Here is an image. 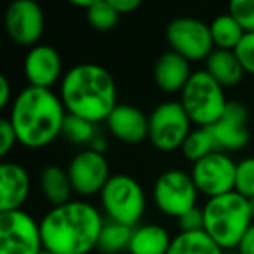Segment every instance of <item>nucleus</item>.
<instances>
[{
  "mask_svg": "<svg viewBox=\"0 0 254 254\" xmlns=\"http://www.w3.org/2000/svg\"><path fill=\"white\" fill-rule=\"evenodd\" d=\"M228 12L246 33H254V0H232Z\"/></svg>",
  "mask_w": 254,
  "mask_h": 254,
  "instance_id": "nucleus-29",
  "label": "nucleus"
},
{
  "mask_svg": "<svg viewBox=\"0 0 254 254\" xmlns=\"http://www.w3.org/2000/svg\"><path fill=\"white\" fill-rule=\"evenodd\" d=\"M249 207H251V214H253V219H254V198H249Z\"/></svg>",
  "mask_w": 254,
  "mask_h": 254,
  "instance_id": "nucleus-37",
  "label": "nucleus"
},
{
  "mask_svg": "<svg viewBox=\"0 0 254 254\" xmlns=\"http://www.w3.org/2000/svg\"><path fill=\"white\" fill-rule=\"evenodd\" d=\"M166 254H223V249L204 232H178Z\"/></svg>",
  "mask_w": 254,
  "mask_h": 254,
  "instance_id": "nucleus-22",
  "label": "nucleus"
},
{
  "mask_svg": "<svg viewBox=\"0 0 254 254\" xmlns=\"http://www.w3.org/2000/svg\"><path fill=\"white\" fill-rule=\"evenodd\" d=\"M61 136L66 141L73 143V145L84 146V145H91L92 139L98 136V132H96V124L68 113L66 119H64Z\"/></svg>",
  "mask_w": 254,
  "mask_h": 254,
  "instance_id": "nucleus-26",
  "label": "nucleus"
},
{
  "mask_svg": "<svg viewBox=\"0 0 254 254\" xmlns=\"http://www.w3.org/2000/svg\"><path fill=\"white\" fill-rule=\"evenodd\" d=\"M235 54L239 58L246 73L254 75V33H246L239 46L235 47Z\"/></svg>",
  "mask_w": 254,
  "mask_h": 254,
  "instance_id": "nucleus-30",
  "label": "nucleus"
},
{
  "mask_svg": "<svg viewBox=\"0 0 254 254\" xmlns=\"http://www.w3.org/2000/svg\"><path fill=\"white\" fill-rule=\"evenodd\" d=\"M204 63V70L225 89L235 87L237 84H240L244 73H246L235 51L214 49Z\"/></svg>",
  "mask_w": 254,
  "mask_h": 254,
  "instance_id": "nucleus-21",
  "label": "nucleus"
},
{
  "mask_svg": "<svg viewBox=\"0 0 254 254\" xmlns=\"http://www.w3.org/2000/svg\"><path fill=\"white\" fill-rule=\"evenodd\" d=\"M40 254H53V253H49V251H46V249H44V251H42V253H40Z\"/></svg>",
  "mask_w": 254,
  "mask_h": 254,
  "instance_id": "nucleus-38",
  "label": "nucleus"
},
{
  "mask_svg": "<svg viewBox=\"0 0 254 254\" xmlns=\"http://www.w3.org/2000/svg\"><path fill=\"white\" fill-rule=\"evenodd\" d=\"M12 92H11V82L5 75L0 77V108H7L12 103Z\"/></svg>",
  "mask_w": 254,
  "mask_h": 254,
  "instance_id": "nucleus-33",
  "label": "nucleus"
},
{
  "mask_svg": "<svg viewBox=\"0 0 254 254\" xmlns=\"http://www.w3.org/2000/svg\"><path fill=\"white\" fill-rule=\"evenodd\" d=\"M73 191L82 198L99 195L108 180L110 164L103 153H98L91 148H84L71 157L66 166Z\"/></svg>",
  "mask_w": 254,
  "mask_h": 254,
  "instance_id": "nucleus-12",
  "label": "nucleus"
},
{
  "mask_svg": "<svg viewBox=\"0 0 254 254\" xmlns=\"http://www.w3.org/2000/svg\"><path fill=\"white\" fill-rule=\"evenodd\" d=\"M132 228L120 223L106 219L103 225L101 235L98 240V251L101 254H120L129 249Z\"/></svg>",
  "mask_w": 254,
  "mask_h": 254,
  "instance_id": "nucleus-24",
  "label": "nucleus"
},
{
  "mask_svg": "<svg viewBox=\"0 0 254 254\" xmlns=\"http://www.w3.org/2000/svg\"><path fill=\"white\" fill-rule=\"evenodd\" d=\"M191 73L193 71L190 68V61L171 49L160 54L153 64V78L157 87L167 94H181Z\"/></svg>",
  "mask_w": 254,
  "mask_h": 254,
  "instance_id": "nucleus-18",
  "label": "nucleus"
},
{
  "mask_svg": "<svg viewBox=\"0 0 254 254\" xmlns=\"http://www.w3.org/2000/svg\"><path fill=\"white\" fill-rule=\"evenodd\" d=\"M18 143V136L14 132V127L9 122L7 117L0 119V155L7 157L9 152L16 146Z\"/></svg>",
  "mask_w": 254,
  "mask_h": 254,
  "instance_id": "nucleus-31",
  "label": "nucleus"
},
{
  "mask_svg": "<svg viewBox=\"0 0 254 254\" xmlns=\"http://www.w3.org/2000/svg\"><path fill=\"white\" fill-rule=\"evenodd\" d=\"M204 209V232L225 249H237L242 237L254 223L249 200L235 190L207 198Z\"/></svg>",
  "mask_w": 254,
  "mask_h": 254,
  "instance_id": "nucleus-4",
  "label": "nucleus"
},
{
  "mask_svg": "<svg viewBox=\"0 0 254 254\" xmlns=\"http://www.w3.org/2000/svg\"><path fill=\"white\" fill-rule=\"evenodd\" d=\"M173 235L159 223H143L132 228L129 254H166Z\"/></svg>",
  "mask_w": 254,
  "mask_h": 254,
  "instance_id": "nucleus-19",
  "label": "nucleus"
},
{
  "mask_svg": "<svg viewBox=\"0 0 254 254\" xmlns=\"http://www.w3.org/2000/svg\"><path fill=\"white\" fill-rule=\"evenodd\" d=\"M89 148L94 150V152H98V153H103V155H105L106 150H108V139L103 138V136H96V138L92 139L91 145H89Z\"/></svg>",
  "mask_w": 254,
  "mask_h": 254,
  "instance_id": "nucleus-36",
  "label": "nucleus"
},
{
  "mask_svg": "<svg viewBox=\"0 0 254 254\" xmlns=\"http://www.w3.org/2000/svg\"><path fill=\"white\" fill-rule=\"evenodd\" d=\"M178 226H180V232H198V230H204V209L197 205L191 211H188L187 214H183L178 219Z\"/></svg>",
  "mask_w": 254,
  "mask_h": 254,
  "instance_id": "nucleus-32",
  "label": "nucleus"
},
{
  "mask_svg": "<svg viewBox=\"0 0 254 254\" xmlns=\"http://www.w3.org/2000/svg\"><path fill=\"white\" fill-rule=\"evenodd\" d=\"M198 190L190 173L178 167L164 171L153 185V202L162 214L180 219L183 214L197 207Z\"/></svg>",
  "mask_w": 254,
  "mask_h": 254,
  "instance_id": "nucleus-8",
  "label": "nucleus"
},
{
  "mask_svg": "<svg viewBox=\"0 0 254 254\" xmlns=\"http://www.w3.org/2000/svg\"><path fill=\"white\" fill-rule=\"evenodd\" d=\"M4 25L12 42L30 49L40 44L46 30V14L35 0H14L5 9Z\"/></svg>",
  "mask_w": 254,
  "mask_h": 254,
  "instance_id": "nucleus-13",
  "label": "nucleus"
},
{
  "mask_svg": "<svg viewBox=\"0 0 254 254\" xmlns=\"http://www.w3.org/2000/svg\"><path fill=\"white\" fill-rule=\"evenodd\" d=\"M99 204L106 219L134 228L145 216L146 195L136 178L119 173L112 174L101 190Z\"/></svg>",
  "mask_w": 254,
  "mask_h": 254,
  "instance_id": "nucleus-5",
  "label": "nucleus"
},
{
  "mask_svg": "<svg viewBox=\"0 0 254 254\" xmlns=\"http://www.w3.org/2000/svg\"><path fill=\"white\" fill-rule=\"evenodd\" d=\"M237 251H239V254H254V223L242 237L240 244L237 246Z\"/></svg>",
  "mask_w": 254,
  "mask_h": 254,
  "instance_id": "nucleus-35",
  "label": "nucleus"
},
{
  "mask_svg": "<svg viewBox=\"0 0 254 254\" xmlns=\"http://www.w3.org/2000/svg\"><path fill=\"white\" fill-rule=\"evenodd\" d=\"M42 251L40 221L25 209L0 212V254H40Z\"/></svg>",
  "mask_w": 254,
  "mask_h": 254,
  "instance_id": "nucleus-9",
  "label": "nucleus"
},
{
  "mask_svg": "<svg viewBox=\"0 0 254 254\" xmlns=\"http://www.w3.org/2000/svg\"><path fill=\"white\" fill-rule=\"evenodd\" d=\"M108 2L119 14H129V12L136 11L141 5L139 0H108Z\"/></svg>",
  "mask_w": 254,
  "mask_h": 254,
  "instance_id": "nucleus-34",
  "label": "nucleus"
},
{
  "mask_svg": "<svg viewBox=\"0 0 254 254\" xmlns=\"http://www.w3.org/2000/svg\"><path fill=\"white\" fill-rule=\"evenodd\" d=\"M249 112L239 101H230L225 113L216 124L209 127L218 152L232 153L246 148L249 143Z\"/></svg>",
  "mask_w": 254,
  "mask_h": 254,
  "instance_id": "nucleus-14",
  "label": "nucleus"
},
{
  "mask_svg": "<svg viewBox=\"0 0 254 254\" xmlns=\"http://www.w3.org/2000/svg\"><path fill=\"white\" fill-rule=\"evenodd\" d=\"M209 28H211L212 42H214L216 49L235 51V47L239 46L242 37L246 35L242 26L235 21V18H233L230 12L216 16V18L209 23Z\"/></svg>",
  "mask_w": 254,
  "mask_h": 254,
  "instance_id": "nucleus-23",
  "label": "nucleus"
},
{
  "mask_svg": "<svg viewBox=\"0 0 254 254\" xmlns=\"http://www.w3.org/2000/svg\"><path fill=\"white\" fill-rule=\"evenodd\" d=\"M212 152H216V145L209 127L191 129V132L188 134V138L185 139L183 146H181L183 157L187 160H190L191 164L198 162V160H202Z\"/></svg>",
  "mask_w": 254,
  "mask_h": 254,
  "instance_id": "nucleus-25",
  "label": "nucleus"
},
{
  "mask_svg": "<svg viewBox=\"0 0 254 254\" xmlns=\"http://www.w3.org/2000/svg\"><path fill=\"white\" fill-rule=\"evenodd\" d=\"M119 12L112 7L108 0H92L91 5L85 9V18L89 25L98 32H108L115 28L119 23Z\"/></svg>",
  "mask_w": 254,
  "mask_h": 254,
  "instance_id": "nucleus-27",
  "label": "nucleus"
},
{
  "mask_svg": "<svg viewBox=\"0 0 254 254\" xmlns=\"http://www.w3.org/2000/svg\"><path fill=\"white\" fill-rule=\"evenodd\" d=\"M235 191L247 200L254 198V157H246L237 162Z\"/></svg>",
  "mask_w": 254,
  "mask_h": 254,
  "instance_id": "nucleus-28",
  "label": "nucleus"
},
{
  "mask_svg": "<svg viewBox=\"0 0 254 254\" xmlns=\"http://www.w3.org/2000/svg\"><path fill=\"white\" fill-rule=\"evenodd\" d=\"M166 39L171 51L181 54L188 61H205L216 49L207 23L193 16H180L169 21Z\"/></svg>",
  "mask_w": 254,
  "mask_h": 254,
  "instance_id": "nucleus-10",
  "label": "nucleus"
},
{
  "mask_svg": "<svg viewBox=\"0 0 254 254\" xmlns=\"http://www.w3.org/2000/svg\"><path fill=\"white\" fill-rule=\"evenodd\" d=\"M105 124L110 134L120 143L138 145L148 139V115L134 105L119 103Z\"/></svg>",
  "mask_w": 254,
  "mask_h": 254,
  "instance_id": "nucleus-16",
  "label": "nucleus"
},
{
  "mask_svg": "<svg viewBox=\"0 0 254 254\" xmlns=\"http://www.w3.org/2000/svg\"><path fill=\"white\" fill-rule=\"evenodd\" d=\"M190 176L198 193L207 198L219 197L235 190L237 162L225 152H212L198 162L191 164Z\"/></svg>",
  "mask_w": 254,
  "mask_h": 254,
  "instance_id": "nucleus-11",
  "label": "nucleus"
},
{
  "mask_svg": "<svg viewBox=\"0 0 254 254\" xmlns=\"http://www.w3.org/2000/svg\"><path fill=\"white\" fill-rule=\"evenodd\" d=\"M105 221V214L85 198L54 205L40 219L44 249L53 254L92 253Z\"/></svg>",
  "mask_w": 254,
  "mask_h": 254,
  "instance_id": "nucleus-1",
  "label": "nucleus"
},
{
  "mask_svg": "<svg viewBox=\"0 0 254 254\" xmlns=\"http://www.w3.org/2000/svg\"><path fill=\"white\" fill-rule=\"evenodd\" d=\"M23 73L28 85L53 89L64 75L61 54L49 44H37L30 47L23 60Z\"/></svg>",
  "mask_w": 254,
  "mask_h": 254,
  "instance_id": "nucleus-15",
  "label": "nucleus"
},
{
  "mask_svg": "<svg viewBox=\"0 0 254 254\" xmlns=\"http://www.w3.org/2000/svg\"><path fill=\"white\" fill-rule=\"evenodd\" d=\"M32 178L23 164L2 160L0 164V212L23 209L30 197Z\"/></svg>",
  "mask_w": 254,
  "mask_h": 254,
  "instance_id": "nucleus-17",
  "label": "nucleus"
},
{
  "mask_svg": "<svg viewBox=\"0 0 254 254\" xmlns=\"http://www.w3.org/2000/svg\"><path fill=\"white\" fill-rule=\"evenodd\" d=\"M60 98L70 115L96 124L106 122L115 110L117 84L112 71L98 63H78L64 71Z\"/></svg>",
  "mask_w": 254,
  "mask_h": 254,
  "instance_id": "nucleus-3",
  "label": "nucleus"
},
{
  "mask_svg": "<svg viewBox=\"0 0 254 254\" xmlns=\"http://www.w3.org/2000/svg\"><path fill=\"white\" fill-rule=\"evenodd\" d=\"M66 115L58 92L26 85L12 99L7 119L14 127L19 145L39 150L60 138Z\"/></svg>",
  "mask_w": 254,
  "mask_h": 254,
  "instance_id": "nucleus-2",
  "label": "nucleus"
},
{
  "mask_svg": "<svg viewBox=\"0 0 254 254\" xmlns=\"http://www.w3.org/2000/svg\"><path fill=\"white\" fill-rule=\"evenodd\" d=\"M39 187L44 198L54 205L66 204L73 200V187H71L70 176H68L66 167L60 164H47L39 174Z\"/></svg>",
  "mask_w": 254,
  "mask_h": 254,
  "instance_id": "nucleus-20",
  "label": "nucleus"
},
{
  "mask_svg": "<svg viewBox=\"0 0 254 254\" xmlns=\"http://www.w3.org/2000/svg\"><path fill=\"white\" fill-rule=\"evenodd\" d=\"M180 103L191 124L198 127H211L221 119L230 101L226 99L225 87L202 68L191 73L188 84L181 91Z\"/></svg>",
  "mask_w": 254,
  "mask_h": 254,
  "instance_id": "nucleus-6",
  "label": "nucleus"
},
{
  "mask_svg": "<svg viewBox=\"0 0 254 254\" xmlns=\"http://www.w3.org/2000/svg\"><path fill=\"white\" fill-rule=\"evenodd\" d=\"M148 139L160 152L181 150L191 132V120L180 99L162 101L148 115Z\"/></svg>",
  "mask_w": 254,
  "mask_h": 254,
  "instance_id": "nucleus-7",
  "label": "nucleus"
}]
</instances>
